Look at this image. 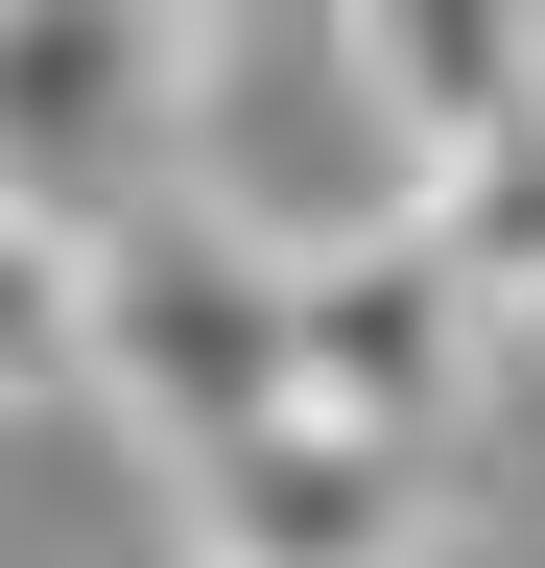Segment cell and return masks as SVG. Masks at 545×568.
I'll return each mask as SVG.
<instances>
[{
  "label": "cell",
  "mask_w": 545,
  "mask_h": 568,
  "mask_svg": "<svg viewBox=\"0 0 545 568\" xmlns=\"http://www.w3.org/2000/svg\"><path fill=\"white\" fill-rule=\"evenodd\" d=\"M427 568H451V545H427Z\"/></svg>",
  "instance_id": "8"
},
{
  "label": "cell",
  "mask_w": 545,
  "mask_h": 568,
  "mask_svg": "<svg viewBox=\"0 0 545 568\" xmlns=\"http://www.w3.org/2000/svg\"><path fill=\"white\" fill-rule=\"evenodd\" d=\"M427 261L474 284V332H545V119H498L474 166H427Z\"/></svg>",
  "instance_id": "6"
},
{
  "label": "cell",
  "mask_w": 545,
  "mask_h": 568,
  "mask_svg": "<svg viewBox=\"0 0 545 568\" xmlns=\"http://www.w3.org/2000/svg\"><path fill=\"white\" fill-rule=\"evenodd\" d=\"M474 379H498V332H474V284L427 261V213H380V237L285 261V403H309V426H356V450L451 474Z\"/></svg>",
  "instance_id": "3"
},
{
  "label": "cell",
  "mask_w": 545,
  "mask_h": 568,
  "mask_svg": "<svg viewBox=\"0 0 545 568\" xmlns=\"http://www.w3.org/2000/svg\"><path fill=\"white\" fill-rule=\"evenodd\" d=\"M166 521H190V568H427L451 521H427V474L403 450H356V426H238L214 474H166Z\"/></svg>",
  "instance_id": "4"
},
{
  "label": "cell",
  "mask_w": 545,
  "mask_h": 568,
  "mask_svg": "<svg viewBox=\"0 0 545 568\" xmlns=\"http://www.w3.org/2000/svg\"><path fill=\"white\" fill-rule=\"evenodd\" d=\"M72 403L143 474H214L238 426H285V261H261L214 190L95 213V237H72Z\"/></svg>",
  "instance_id": "1"
},
{
  "label": "cell",
  "mask_w": 545,
  "mask_h": 568,
  "mask_svg": "<svg viewBox=\"0 0 545 568\" xmlns=\"http://www.w3.org/2000/svg\"><path fill=\"white\" fill-rule=\"evenodd\" d=\"M0 190H24L48 237L190 190V48L143 0H0Z\"/></svg>",
  "instance_id": "2"
},
{
  "label": "cell",
  "mask_w": 545,
  "mask_h": 568,
  "mask_svg": "<svg viewBox=\"0 0 545 568\" xmlns=\"http://www.w3.org/2000/svg\"><path fill=\"white\" fill-rule=\"evenodd\" d=\"M24 403H72V237L0 190V426H24Z\"/></svg>",
  "instance_id": "7"
},
{
  "label": "cell",
  "mask_w": 545,
  "mask_h": 568,
  "mask_svg": "<svg viewBox=\"0 0 545 568\" xmlns=\"http://www.w3.org/2000/svg\"><path fill=\"white\" fill-rule=\"evenodd\" d=\"M332 71H356V119L403 142V190H427L498 119H545V0H332Z\"/></svg>",
  "instance_id": "5"
}]
</instances>
